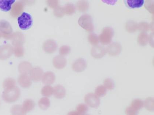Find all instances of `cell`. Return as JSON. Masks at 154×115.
Returning a JSON list of instances; mask_svg holds the SVG:
<instances>
[{
  "label": "cell",
  "instance_id": "obj_1",
  "mask_svg": "<svg viewBox=\"0 0 154 115\" xmlns=\"http://www.w3.org/2000/svg\"><path fill=\"white\" fill-rule=\"evenodd\" d=\"M20 95V90L17 86H15L5 89L2 93V98L5 102L13 103L18 101Z\"/></svg>",
  "mask_w": 154,
  "mask_h": 115
},
{
  "label": "cell",
  "instance_id": "obj_2",
  "mask_svg": "<svg viewBox=\"0 0 154 115\" xmlns=\"http://www.w3.org/2000/svg\"><path fill=\"white\" fill-rule=\"evenodd\" d=\"M18 26L22 30H26L32 26L33 23L32 17L28 13L23 12L18 18Z\"/></svg>",
  "mask_w": 154,
  "mask_h": 115
},
{
  "label": "cell",
  "instance_id": "obj_3",
  "mask_svg": "<svg viewBox=\"0 0 154 115\" xmlns=\"http://www.w3.org/2000/svg\"><path fill=\"white\" fill-rule=\"evenodd\" d=\"M78 23L82 28L88 32H93L94 30L93 20L90 15L84 14L80 16L78 20Z\"/></svg>",
  "mask_w": 154,
  "mask_h": 115
},
{
  "label": "cell",
  "instance_id": "obj_4",
  "mask_svg": "<svg viewBox=\"0 0 154 115\" xmlns=\"http://www.w3.org/2000/svg\"><path fill=\"white\" fill-rule=\"evenodd\" d=\"M113 30L110 27L103 28L101 34L98 36L100 43L103 45H108L111 43L113 36Z\"/></svg>",
  "mask_w": 154,
  "mask_h": 115
},
{
  "label": "cell",
  "instance_id": "obj_5",
  "mask_svg": "<svg viewBox=\"0 0 154 115\" xmlns=\"http://www.w3.org/2000/svg\"><path fill=\"white\" fill-rule=\"evenodd\" d=\"M84 100L87 106L90 107L97 109L100 104V100L96 94L90 93L85 95Z\"/></svg>",
  "mask_w": 154,
  "mask_h": 115
},
{
  "label": "cell",
  "instance_id": "obj_6",
  "mask_svg": "<svg viewBox=\"0 0 154 115\" xmlns=\"http://www.w3.org/2000/svg\"><path fill=\"white\" fill-rule=\"evenodd\" d=\"M106 49V53L109 56H115L120 54L122 51V47L119 43L115 42L109 44Z\"/></svg>",
  "mask_w": 154,
  "mask_h": 115
},
{
  "label": "cell",
  "instance_id": "obj_7",
  "mask_svg": "<svg viewBox=\"0 0 154 115\" xmlns=\"http://www.w3.org/2000/svg\"><path fill=\"white\" fill-rule=\"evenodd\" d=\"M43 48L45 52L47 54H51L56 51L57 45L54 40L48 39L43 43Z\"/></svg>",
  "mask_w": 154,
  "mask_h": 115
},
{
  "label": "cell",
  "instance_id": "obj_8",
  "mask_svg": "<svg viewBox=\"0 0 154 115\" xmlns=\"http://www.w3.org/2000/svg\"><path fill=\"white\" fill-rule=\"evenodd\" d=\"M106 53V49L104 47L98 45L94 46L91 51L92 56L96 59L103 58Z\"/></svg>",
  "mask_w": 154,
  "mask_h": 115
},
{
  "label": "cell",
  "instance_id": "obj_9",
  "mask_svg": "<svg viewBox=\"0 0 154 115\" xmlns=\"http://www.w3.org/2000/svg\"><path fill=\"white\" fill-rule=\"evenodd\" d=\"M87 67V63L85 60L83 58H79L73 63L72 68L75 72L80 73L84 71Z\"/></svg>",
  "mask_w": 154,
  "mask_h": 115
},
{
  "label": "cell",
  "instance_id": "obj_10",
  "mask_svg": "<svg viewBox=\"0 0 154 115\" xmlns=\"http://www.w3.org/2000/svg\"><path fill=\"white\" fill-rule=\"evenodd\" d=\"M54 66L58 69H61L66 66L67 64L66 58L64 56H57L54 58L53 60Z\"/></svg>",
  "mask_w": 154,
  "mask_h": 115
},
{
  "label": "cell",
  "instance_id": "obj_11",
  "mask_svg": "<svg viewBox=\"0 0 154 115\" xmlns=\"http://www.w3.org/2000/svg\"><path fill=\"white\" fill-rule=\"evenodd\" d=\"M43 74V70L39 67L33 68L30 72V77L36 82L39 81L42 79Z\"/></svg>",
  "mask_w": 154,
  "mask_h": 115
},
{
  "label": "cell",
  "instance_id": "obj_12",
  "mask_svg": "<svg viewBox=\"0 0 154 115\" xmlns=\"http://www.w3.org/2000/svg\"><path fill=\"white\" fill-rule=\"evenodd\" d=\"M56 77L54 73L51 71H48L43 74L42 77V81L43 84L46 85H51L54 83Z\"/></svg>",
  "mask_w": 154,
  "mask_h": 115
},
{
  "label": "cell",
  "instance_id": "obj_13",
  "mask_svg": "<svg viewBox=\"0 0 154 115\" xmlns=\"http://www.w3.org/2000/svg\"><path fill=\"white\" fill-rule=\"evenodd\" d=\"M66 91L64 86L61 85H57L53 88V94L58 99H62L66 95Z\"/></svg>",
  "mask_w": 154,
  "mask_h": 115
},
{
  "label": "cell",
  "instance_id": "obj_14",
  "mask_svg": "<svg viewBox=\"0 0 154 115\" xmlns=\"http://www.w3.org/2000/svg\"><path fill=\"white\" fill-rule=\"evenodd\" d=\"M18 83L22 87L28 88L31 86V79L27 75L22 74L18 78Z\"/></svg>",
  "mask_w": 154,
  "mask_h": 115
},
{
  "label": "cell",
  "instance_id": "obj_15",
  "mask_svg": "<svg viewBox=\"0 0 154 115\" xmlns=\"http://www.w3.org/2000/svg\"><path fill=\"white\" fill-rule=\"evenodd\" d=\"M15 2V0H0V10L5 12L11 11Z\"/></svg>",
  "mask_w": 154,
  "mask_h": 115
},
{
  "label": "cell",
  "instance_id": "obj_16",
  "mask_svg": "<svg viewBox=\"0 0 154 115\" xmlns=\"http://www.w3.org/2000/svg\"><path fill=\"white\" fill-rule=\"evenodd\" d=\"M22 106L25 112L27 113L34 109L35 103L32 100L27 99L23 102Z\"/></svg>",
  "mask_w": 154,
  "mask_h": 115
},
{
  "label": "cell",
  "instance_id": "obj_17",
  "mask_svg": "<svg viewBox=\"0 0 154 115\" xmlns=\"http://www.w3.org/2000/svg\"><path fill=\"white\" fill-rule=\"evenodd\" d=\"M125 29L128 32L132 33L138 30V24L136 22L130 20L127 22L125 26Z\"/></svg>",
  "mask_w": 154,
  "mask_h": 115
},
{
  "label": "cell",
  "instance_id": "obj_18",
  "mask_svg": "<svg viewBox=\"0 0 154 115\" xmlns=\"http://www.w3.org/2000/svg\"><path fill=\"white\" fill-rule=\"evenodd\" d=\"M149 37L146 33L141 32L138 37L137 41L140 46H145L148 44L149 41Z\"/></svg>",
  "mask_w": 154,
  "mask_h": 115
},
{
  "label": "cell",
  "instance_id": "obj_19",
  "mask_svg": "<svg viewBox=\"0 0 154 115\" xmlns=\"http://www.w3.org/2000/svg\"><path fill=\"white\" fill-rule=\"evenodd\" d=\"M11 115H26V114L22 106L19 104L13 106L11 108Z\"/></svg>",
  "mask_w": 154,
  "mask_h": 115
},
{
  "label": "cell",
  "instance_id": "obj_20",
  "mask_svg": "<svg viewBox=\"0 0 154 115\" xmlns=\"http://www.w3.org/2000/svg\"><path fill=\"white\" fill-rule=\"evenodd\" d=\"M32 66L29 63L27 62H23L20 64L19 70L20 72L23 74H27L31 71Z\"/></svg>",
  "mask_w": 154,
  "mask_h": 115
},
{
  "label": "cell",
  "instance_id": "obj_21",
  "mask_svg": "<svg viewBox=\"0 0 154 115\" xmlns=\"http://www.w3.org/2000/svg\"><path fill=\"white\" fill-rule=\"evenodd\" d=\"M38 104L40 109L45 110H47L50 107L51 101L48 97H43L39 100Z\"/></svg>",
  "mask_w": 154,
  "mask_h": 115
},
{
  "label": "cell",
  "instance_id": "obj_22",
  "mask_svg": "<svg viewBox=\"0 0 154 115\" xmlns=\"http://www.w3.org/2000/svg\"><path fill=\"white\" fill-rule=\"evenodd\" d=\"M126 2L128 7L133 9L141 8L144 3L143 0H127Z\"/></svg>",
  "mask_w": 154,
  "mask_h": 115
},
{
  "label": "cell",
  "instance_id": "obj_23",
  "mask_svg": "<svg viewBox=\"0 0 154 115\" xmlns=\"http://www.w3.org/2000/svg\"><path fill=\"white\" fill-rule=\"evenodd\" d=\"M89 5L88 2L85 1H79L77 3L76 7L77 10L80 12H85L88 11Z\"/></svg>",
  "mask_w": 154,
  "mask_h": 115
},
{
  "label": "cell",
  "instance_id": "obj_24",
  "mask_svg": "<svg viewBox=\"0 0 154 115\" xmlns=\"http://www.w3.org/2000/svg\"><path fill=\"white\" fill-rule=\"evenodd\" d=\"M131 107L137 111L140 110L144 107V102L142 100L139 99H134L131 103Z\"/></svg>",
  "mask_w": 154,
  "mask_h": 115
},
{
  "label": "cell",
  "instance_id": "obj_25",
  "mask_svg": "<svg viewBox=\"0 0 154 115\" xmlns=\"http://www.w3.org/2000/svg\"><path fill=\"white\" fill-rule=\"evenodd\" d=\"M41 94L45 97H50L53 94V88L50 85H46L42 88Z\"/></svg>",
  "mask_w": 154,
  "mask_h": 115
},
{
  "label": "cell",
  "instance_id": "obj_26",
  "mask_svg": "<svg viewBox=\"0 0 154 115\" xmlns=\"http://www.w3.org/2000/svg\"><path fill=\"white\" fill-rule=\"evenodd\" d=\"M144 106L145 109L150 111H153L154 110V98L148 97L145 99L144 102Z\"/></svg>",
  "mask_w": 154,
  "mask_h": 115
},
{
  "label": "cell",
  "instance_id": "obj_27",
  "mask_svg": "<svg viewBox=\"0 0 154 115\" xmlns=\"http://www.w3.org/2000/svg\"><path fill=\"white\" fill-rule=\"evenodd\" d=\"M65 14L67 15H71L74 14L76 11V8L74 5L72 3H68L63 7Z\"/></svg>",
  "mask_w": 154,
  "mask_h": 115
},
{
  "label": "cell",
  "instance_id": "obj_28",
  "mask_svg": "<svg viewBox=\"0 0 154 115\" xmlns=\"http://www.w3.org/2000/svg\"><path fill=\"white\" fill-rule=\"evenodd\" d=\"M107 89L105 86L103 85L97 86L95 88V94L99 97H102L106 95Z\"/></svg>",
  "mask_w": 154,
  "mask_h": 115
},
{
  "label": "cell",
  "instance_id": "obj_29",
  "mask_svg": "<svg viewBox=\"0 0 154 115\" xmlns=\"http://www.w3.org/2000/svg\"><path fill=\"white\" fill-rule=\"evenodd\" d=\"M88 40L90 44L94 46L98 45L100 42L98 37L94 33H91L89 35L88 37Z\"/></svg>",
  "mask_w": 154,
  "mask_h": 115
},
{
  "label": "cell",
  "instance_id": "obj_30",
  "mask_svg": "<svg viewBox=\"0 0 154 115\" xmlns=\"http://www.w3.org/2000/svg\"><path fill=\"white\" fill-rule=\"evenodd\" d=\"M150 29V26L148 23L145 22H142L138 24V30L142 32H146Z\"/></svg>",
  "mask_w": 154,
  "mask_h": 115
},
{
  "label": "cell",
  "instance_id": "obj_31",
  "mask_svg": "<svg viewBox=\"0 0 154 115\" xmlns=\"http://www.w3.org/2000/svg\"><path fill=\"white\" fill-rule=\"evenodd\" d=\"M88 107L86 104H80L76 107V111L79 113L80 114L84 115L86 114L88 111Z\"/></svg>",
  "mask_w": 154,
  "mask_h": 115
},
{
  "label": "cell",
  "instance_id": "obj_32",
  "mask_svg": "<svg viewBox=\"0 0 154 115\" xmlns=\"http://www.w3.org/2000/svg\"><path fill=\"white\" fill-rule=\"evenodd\" d=\"M104 86L107 89L111 90L115 88V83L114 81L108 78L105 79L103 81Z\"/></svg>",
  "mask_w": 154,
  "mask_h": 115
},
{
  "label": "cell",
  "instance_id": "obj_33",
  "mask_svg": "<svg viewBox=\"0 0 154 115\" xmlns=\"http://www.w3.org/2000/svg\"><path fill=\"white\" fill-rule=\"evenodd\" d=\"M53 14L57 17H63L65 14L63 7L59 6H58L54 10Z\"/></svg>",
  "mask_w": 154,
  "mask_h": 115
},
{
  "label": "cell",
  "instance_id": "obj_34",
  "mask_svg": "<svg viewBox=\"0 0 154 115\" xmlns=\"http://www.w3.org/2000/svg\"><path fill=\"white\" fill-rule=\"evenodd\" d=\"M16 83L14 80L9 79H7L3 83V87L4 89H8L16 86Z\"/></svg>",
  "mask_w": 154,
  "mask_h": 115
},
{
  "label": "cell",
  "instance_id": "obj_35",
  "mask_svg": "<svg viewBox=\"0 0 154 115\" xmlns=\"http://www.w3.org/2000/svg\"><path fill=\"white\" fill-rule=\"evenodd\" d=\"M71 51V47L69 46L64 45L60 48L59 53L60 56H64L69 54Z\"/></svg>",
  "mask_w": 154,
  "mask_h": 115
},
{
  "label": "cell",
  "instance_id": "obj_36",
  "mask_svg": "<svg viewBox=\"0 0 154 115\" xmlns=\"http://www.w3.org/2000/svg\"><path fill=\"white\" fill-rule=\"evenodd\" d=\"M144 6L146 9L148 10L149 12L151 14H154V4L153 1H146Z\"/></svg>",
  "mask_w": 154,
  "mask_h": 115
},
{
  "label": "cell",
  "instance_id": "obj_37",
  "mask_svg": "<svg viewBox=\"0 0 154 115\" xmlns=\"http://www.w3.org/2000/svg\"><path fill=\"white\" fill-rule=\"evenodd\" d=\"M125 113L126 115H138V111L136 110L131 107L129 106L125 109Z\"/></svg>",
  "mask_w": 154,
  "mask_h": 115
},
{
  "label": "cell",
  "instance_id": "obj_38",
  "mask_svg": "<svg viewBox=\"0 0 154 115\" xmlns=\"http://www.w3.org/2000/svg\"><path fill=\"white\" fill-rule=\"evenodd\" d=\"M47 3L50 8L54 9L59 6L58 1H47Z\"/></svg>",
  "mask_w": 154,
  "mask_h": 115
},
{
  "label": "cell",
  "instance_id": "obj_39",
  "mask_svg": "<svg viewBox=\"0 0 154 115\" xmlns=\"http://www.w3.org/2000/svg\"><path fill=\"white\" fill-rule=\"evenodd\" d=\"M14 53L17 57H21L24 55V50L21 47L17 48L15 50Z\"/></svg>",
  "mask_w": 154,
  "mask_h": 115
},
{
  "label": "cell",
  "instance_id": "obj_40",
  "mask_svg": "<svg viewBox=\"0 0 154 115\" xmlns=\"http://www.w3.org/2000/svg\"><path fill=\"white\" fill-rule=\"evenodd\" d=\"M67 115H82L76 111H70L68 113Z\"/></svg>",
  "mask_w": 154,
  "mask_h": 115
},
{
  "label": "cell",
  "instance_id": "obj_41",
  "mask_svg": "<svg viewBox=\"0 0 154 115\" xmlns=\"http://www.w3.org/2000/svg\"><path fill=\"white\" fill-rule=\"evenodd\" d=\"M84 115H90L86 114H85Z\"/></svg>",
  "mask_w": 154,
  "mask_h": 115
}]
</instances>
